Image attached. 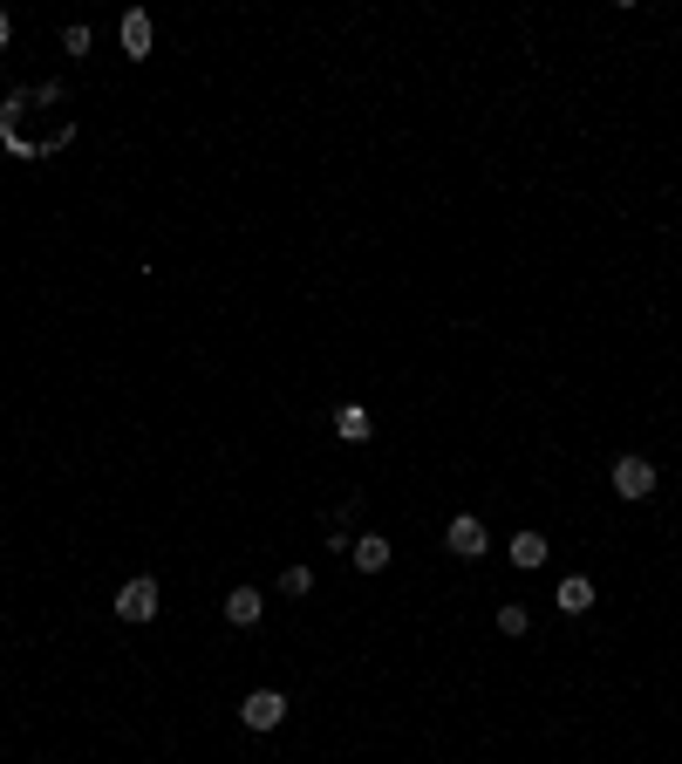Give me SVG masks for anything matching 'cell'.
<instances>
[{
  "mask_svg": "<svg viewBox=\"0 0 682 764\" xmlns=\"http://www.w3.org/2000/svg\"><path fill=\"white\" fill-rule=\"evenodd\" d=\"M444 546H451L457 560H485V553H492V533H485V519L457 512V519H451V533H444Z\"/></svg>",
  "mask_w": 682,
  "mask_h": 764,
  "instance_id": "6da1fadb",
  "label": "cell"
},
{
  "mask_svg": "<svg viewBox=\"0 0 682 764\" xmlns=\"http://www.w3.org/2000/svg\"><path fill=\"white\" fill-rule=\"evenodd\" d=\"M614 492L628 498V505H642V498L655 492V464L635 458V451H628V458H614Z\"/></svg>",
  "mask_w": 682,
  "mask_h": 764,
  "instance_id": "7a4b0ae2",
  "label": "cell"
},
{
  "mask_svg": "<svg viewBox=\"0 0 682 764\" xmlns=\"http://www.w3.org/2000/svg\"><path fill=\"white\" fill-rule=\"evenodd\" d=\"M151 614H157V580L137 573V580L116 587V621H151Z\"/></svg>",
  "mask_w": 682,
  "mask_h": 764,
  "instance_id": "3957f363",
  "label": "cell"
},
{
  "mask_svg": "<svg viewBox=\"0 0 682 764\" xmlns=\"http://www.w3.org/2000/svg\"><path fill=\"white\" fill-rule=\"evenodd\" d=\"M239 717H246V730H280L287 724V696H280V689H253V696L239 703Z\"/></svg>",
  "mask_w": 682,
  "mask_h": 764,
  "instance_id": "277c9868",
  "label": "cell"
},
{
  "mask_svg": "<svg viewBox=\"0 0 682 764\" xmlns=\"http://www.w3.org/2000/svg\"><path fill=\"white\" fill-rule=\"evenodd\" d=\"M260 614H266V594H260V587H232V594H226V621H232V628H253Z\"/></svg>",
  "mask_w": 682,
  "mask_h": 764,
  "instance_id": "5b68a950",
  "label": "cell"
},
{
  "mask_svg": "<svg viewBox=\"0 0 682 764\" xmlns=\"http://www.w3.org/2000/svg\"><path fill=\"white\" fill-rule=\"evenodd\" d=\"M505 553H512V567H546V553H553V546H546V533H512V546H505Z\"/></svg>",
  "mask_w": 682,
  "mask_h": 764,
  "instance_id": "8992f818",
  "label": "cell"
},
{
  "mask_svg": "<svg viewBox=\"0 0 682 764\" xmlns=\"http://www.w3.org/2000/svg\"><path fill=\"white\" fill-rule=\"evenodd\" d=\"M151 14H123V55H130V62H144V55H151Z\"/></svg>",
  "mask_w": 682,
  "mask_h": 764,
  "instance_id": "52a82bcc",
  "label": "cell"
},
{
  "mask_svg": "<svg viewBox=\"0 0 682 764\" xmlns=\"http://www.w3.org/2000/svg\"><path fill=\"white\" fill-rule=\"evenodd\" d=\"M335 437L341 444H369V410H362V403H341L335 410Z\"/></svg>",
  "mask_w": 682,
  "mask_h": 764,
  "instance_id": "ba28073f",
  "label": "cell"
},
{
  "mask_svg": "<svg viewBox=\"0 0 682 764\" xmlns=\"http://www.w3.org/2000/svg\"><path fill=\"white\" fill-rule=\"evenodd\" d=\"M355 567H362V573H382V567H389V539H382V533H362V539H355Z\"/></svg>",
  "mask_w": 682,
  "mask_h": 764,
  "instance_id": "9c48e42d",
  "label": "cell"
},
{
  "mask_svg": "<svg viewBox=\"0 0 682 764\" xmlns=\"http://www.w3.org/2000/svg\"><path fill=\"white\" fill-rule=\"evenodd\" d=\"M587 608H594V580H580V573L560 580V614H587Z\"/></svg>",
  "mask_w": 682,
  "mask_h": 764,
  "instance_id": "30bf717a",
  "label": "cell"
},
{
  "mask_svg": "<svg viewBox=\"0 0 682 764\" xmlns=\"http://www.w3.org/2000/svg\"><path fill=\"white\" fill-rule=\"evenodd\" d=\"M526 628H532V614H526V608H512V601L498 608V635H526Z\"/></svg>",
  "mask_w": 682,
  "mask_h": 764,
  "instance_id": "8fae6325",
  "label": "cell"
},
{
  "mask_svg": "<svg viewBox=\"0 0 682 764\" xmlns=\"http://www.w3.org/2000/svg\"><path fill=\"white\" fill-rule=\"evenodd\" d=\"M314 587V573L307 567H280V594H307Z\"/></svg>",
  "mask_w": 682,
  "mask_h": 764,
  "instance_id": "7c38bea8",
  "label": "cell"
},
{
  "mask_svg": "<svg viewBox=\"0 0 682 764\" xmlns=\"http://www.w3.org/2000/svg\"><path fill=\"white\" fill-rule=\"evenodd\" d=\"M62 48H69V55H89V28H82V21H76V28L62 35Z\"/></svg>",
  "mask_w": 682,
  "mask_h": 764,
  "instance_id": "4fadbf2b",
  "label": "cell"
},
{
  "mask_svg": "<svg viewBox=\"0 0 682 764\" xmlns=\"http://www.w3.org/2000/svg\"><path fill=\"white\" fill-rule=\"evenodd\" d=\"M7 35H14V21H7V14H0V48H7Z\"/></svg>",
  "mask_w": 682,
  "mask_h": 764,
  "instance_id": "5bb4252c",
  "label": "cell"
}]
</instances>
